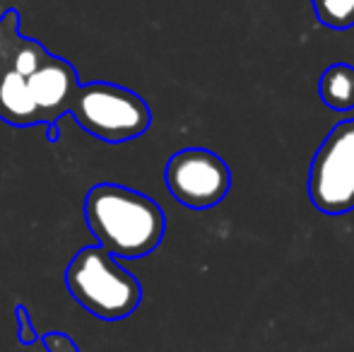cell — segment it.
Here are the masks:
<instances>
[{"label":"cell","instance_id":"obj_12","mask_svg":"<svg viewBox=\"0 0 354 352\" xmlns=\"http://www.w3.org/2000/svg\"><path fill=\"white\" fill-rule=\"evenodd\" d=\"M41 343L46 352H80V345L68 333H63V331H48V333H44Z\"/></svg>","mask_w":354,"mask_h":352},{"label":"cell","instance_id":"obj_1","mask_svg":"<svg viewBox=\"0 0 354 352\" xmlns=\"http://www.w3.org/2000/svg\"><path fill=\"white\" fill-rule=\"evenodd\" d=\"M84 222L97 246L123 261L152 254L164 239L167 217L149 196L121 183H97L84 196Z\"/></svg>","mask_w":354,"mask_h":352},{"label":"cell","instance_id":"obj_2","mask_svg":"<svg viewBox=\"0 0 354 352\" xmlns=\"http://www.w3.org/2000/svg\"><path fill=\"white\" fill-rule=\"evenodd\" d=\"M66 287L84 311L102 321H123L140 306L142 287L102 246H84L66 268Z\"/></svg>","mask_w":354,"mask_h":352},{"label":"cell","instance_id":"obj_9","mask_svg":"<svg viewBox=\"0 0 354 352\" xmlns=\"http://www.w3.org/2000/svg\"><path fill=\"white\" fill-rule=\"evenodd\" d=\"M51 56L46 46L41 41H34V39L24 37L22 32L15 34V41H12V63L24 77H29L39 66H41L46 58Z\"/></svg>","mask_w":354,"mask_h":352},{"label":"cell","instance_id":"obj_8","mask_svg":"<svg viewBox=\"0 0 354 352\" xmlns=\"http://www.w3.org/2000/svg\"><path fill=\"white\" fill-rule=\"evenodd\" d=\"M318 97L333 111H352L354 109V66L333 63L323 71L318 80Z\"/></svg>","mask_w":354,"mask_h":352},{"label":"cell","instance_id":"obj_11","mask_svg":"<svg viewBox=\"0 0 354 352\" xmlns=\"http://www.w3.org/2000/svg\"><path fill=\"white\" fill-rule=\"evenodd\" d=\"M15 321H17V340L22 345H32L39 340V333L34 328V321H32V314L24 304H17L15 306Z\"/></svg>","mask_w":354,"mask_h":352},{"label":"cell","instance_id":"obj_7","mask_svg":"<svg viewBox=\"0 0 354 352\" xmlns=\"http://www.w3.org/2000/svg\"><path fill=\"white\" fill-rule=\"evenodd\" d=\"M29 92L39 109V118L44 126L53 128L58 118L71 111L73 97L80 87L77 71L71 61L61 56H48L32 75L27 77Z\"/></svg>","mask_w":354,"mask_h":352},{"label":"cell","instance_id":"obj_10","mask_svg":"<svg viewBox=\"0 0 354 352\" xmlns=\"http://www.w3.org/2000/svg\"><path fill=\"white\" fill-rule=\"evenodd\" d=\"M316 19L330 29L354 27V0H311Z\"/></svg>","mask_w":354,"mask_h":352},{"label":"cell","instance_id":"obj_4","mask_svg":"<svg viewBox=\"0 0 354 352\" xmlns=\"http://www.w3.org/2000/svg\"><path fill=\"white\" fill-rule=\"evenodd\" d=\"M308 198L326 215L354 210V118L337 123L316 150L308 169Z\"/></svg>","mask_w":354,"mask_h":352},{"label":"cell","instance_id":"obj_3","mask_svg":"<svg viewBox=\"0 0 354 352\" xmlns=\"http://www.w3.org/2000/svg\"><path fill=\"white\" fill-rule=\"evenodd\" d=\"M80 128L109 145L140 138L152 126V111L138 92L113 82H80L71 104Z\"/></svg>","mask_w":354,"mask_h":352},{"label":"cell","instance_id":"obj_5","mask_svg":"<svg viewBox=\"0 0 354 352\" xmlns=\"http://www.w3.org/2000/svg\"><path fill=\"white\" fill-rule=\"evenodd\" d=\"M164 181L171 198L183 207L210 210L229 196L232 172L217 152L205 147H186L169 157Z\"/></svg>","mask_w":354,"mask_h":352},{"label":"cell","instance_id":"obj_6","mask_svg":"<svg viewBox=\"0 0 354 352\" xmlns=\"http://www.w3.org/2000/svg\"><path fill=\"white\" fill-rule=\"evenodd\" d=\"M19 32V12L15 8L0 15V121L15 128L39 126V109L29 92L27 77L12 63V41Z\"/></svg>","mask_w":354,"mask_h":352}]
</instances>
